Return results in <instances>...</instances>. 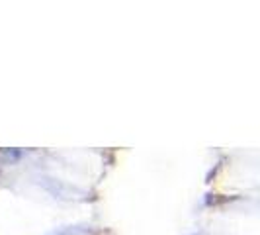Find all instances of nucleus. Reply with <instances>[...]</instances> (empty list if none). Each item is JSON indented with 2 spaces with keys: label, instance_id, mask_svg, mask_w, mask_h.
I'll use <instances>...</instances> for the list:
<instances>
[]
</instances>
